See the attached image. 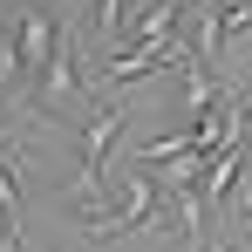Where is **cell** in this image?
<instances>
[{
  "mask_svg": "<svg viewBox=\"0 0 252 252\" xmlns=\"http://www.w3.org/2000/svg\"><path fill=\"white\" fill-rule=\"evenodd\" d=\"M109 211H116V225L129 232H170V205H164V184L150 177L143 164H129L123 177H109Z\"/></svg>",
  "mask_w": 252,
  "mask_h": 252,
  "instance_id": "6da1fadb",
  "label": "cell"
},
{
  "mask_svg": "<svg viewBox=\"0 0 252 252\" xmlns=\"http://www.w3.org/2000/svg\"><path fill=\"white\" fill-rule=\"evenodd\" d=\"M7 34H14V48H21L34 89H41V75L55 68V55H62V41H68V21H62L48 0H21V14L7 21Z\"/></svg>",
  "mask_w": 252,
  "mask_h": 252,
  "instance_id": "7a4b0ae2",
  "label": "cell"
},
{
  "mask_svg": "<svg viewBox=\"0 0 252 252\" xmlns=\"http://www.w3.org/2000/svg\"><path fill=\"white\" fill-rule=\"evenodd\" d=\"M198 68V48H116L102 62V89H129V82H150V75H184Z\"/></svg>",
  "mask_w": 252,
  "mask_h": 252,
  "instance_id": "3957f363",
  "label": "cell"
},
{
  "mask_svg": "<svg viewBox=\"0 0 252 252\" xmlns=\"http://www.w3.org/2000/svg\"><path fill=\"white\" fill-rule=\"evenodd\" d=\"M232 41H252V0H218L198 14V62L218 68Z\"/></svg>",
  "mask_w": 252,
  "mask_h": 252,
  "instance_id": "277c9868",
  "label": "cell"
},
{
  "mask_svg": "<svg viewBox=\"0 0 252 252\" xmlns=\"http://www.w3.org/2000/svg\"><path fill=\"white\" fill-rule=\"evenodd\" d=\"M123 123H129V102H102V109L82 123L75 150H82V170H89V177H102V164H109V143L123 136Z\"/></svg>",
  "mask_w": 252,
  "mask_h": 252,
  "instance_id": "5b68a950",
  "label": "cell"
},
{
  "mask_svg": "<svg viewBox=\"0 0 252 252\" xmlns=\"http://www.w3.org/2000/svg\"><path fill=\"white\" fill-rule=\"evenodd\" d=\"M177 14H184V0H150L143 14H129L123 48H177Z\"/></svg>",
  "mask_w": 252,
  "mask_h": 252,
  "instance_id": "8992f818",
  "label": "cell"
},
{
  "mask_svg": "<svg viewBox=\"0 0 252 252\" xmlns=\"http://www.w3.org/2000/svg\"><path fill=\"white\" fill-rule=\"evenodd\" d=\"M225 89H232V82H225L218 68H205V62H198V68H184V75H177V109L198 123L205 109H218V95H225Z\"/></svg>",
  "mask_w": 252,
  "mask_h": 252,
  "instance_id": "52a82bcc",
  "label": "cell"
},
{
  "mask_svg": "<svg viewBox=\"0 0 252 252\" xmlns=\"http://www.w3.org/2000/svg\"><path fill=\"white\" fill-rule=\"evenodd\" d=\"M184 157H198L191 129H164V136H143L136 143V164L143 170H170V164H184Z\"/></svg>",
  "mask_w": 252,
  "mask_h": 252,
  "instance_id": "ba28073f",
  "label": "cell"
},
{
  "mask_svg": "<svg viewBox=\"0 0 252 252\" xmlns=\"http://www.w3.org/2000/svg\"><path fill=\"white\" fill-rule=\"evenodd\" d=\"M232 218H246V225H252V170H246V184H239V198H232Z\"/></svg>",
  "mask_w": 252,
  "mask_h": 252,
  "instance_id": "9c48e42d",
  "label": "cell"
},
{
  "mask_svg": "<svg viewBox=\"0 0 252 252\" xmlns=\"http://www.w3.org/2000/svg\"><path fill=\"white\" fill-rule=\"evenodd\" d=\"M218 252H252V232H239V239H218Z\"/></svg>",
  "mask_w": 252,
  "mask_h": 252,
  "instance_id": "30bf717a",
  "label": "cell"
},
{
  "mask_svg": "<svg viewBox=\"0 0 252 252\" xmlns=\"http://www.w3.org/2000/svg\"><path fill=\"white\" fill-rule=\"evenodd\" d=\"M157 252H170V246H157Z\"/></svg>",
  "mask_w": 252,
  "mask_h": 252,
  "instance_id": "8fae6325",
  "label": "cell"
}]
</instances>
